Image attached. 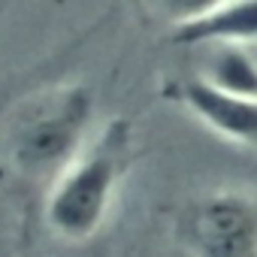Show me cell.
I'll use <instances>...</instances> for the list:
<instances>
[{
    "instance_id": "cell-4",
    "label": "cell",
    "mask_w": 257,
    "mask_h": 257,
    "mask_svg": "<svg viewBox=\"0 0 257 257\" xmlns=\"http://www.w3.org/2000/svg\"><path fill=\"white\" fill-rule=\"evenodd\" d=\"M173 88H176V97L182 100V106L197 121H203L212 134H218L230 143L257 149V100L221 91L212 82H206L203 76L179 79Z\"/></svg>"
},
{
    "instance_id": "cell-1",
    "label": "cell",
    "mask_w": 257,
    "mask_h": 257,
    "mask_svg": "<svg viewBox=\"0 0 257 257\" xmlns=\"http://www.w3.org/2000/svg\"><path fill=\"white\" fill-rule=\"evenodd\" d=\"M127 161V127L115 124L55 179L46 197V224L67 242L91 239L109 218Z\"/></svg>"
},
{
    "instance_id": "cell-3",
    "label": "cell",
    "mask_w": 257,
    "mask_h": 257,
    "mask_svg": "<svg viewBox=\"0 0 257 257\" xmlns=\"http://www.w3.org/2000/svg\"><path fill=\"white\" fill-rule=\"evenodd\" d=\"M179 233L188 257H257V203L233 191L209 194L185 212Z\"/></svg>"
},
{
    "instance_id": "cell-2",
    "label": "cell",
    "mask_w": 257,
    "mask_h": 257,
    "mask_svg": "<svg viewBox=\"0 0 257 257\" xmlns=\"http://www.w3.org/2000/svg\"><path fill=\"white\" fill-rule=\"evenodd\" d=\"M91 121V94L82 88L64 91L55 103L28 118L13 137V161L25 173L64 170L82 155V140Z\"/></svg>"
},
{
    "instance_id": "cell-6",
    "label": "cell",
    "mask_w": 257,
    "mask_h": 257,
    "mask_svg": "<svg viewBox=\"0 0 257 257\" xmlns=\"http://www.w3.org/2000/svg\"><path fill=\"white\" fill-rule=\"evenodd\" d=\"M203 79L221 91L257 100V58L245 46H215Z\"/></svg>"
},
{
    "instance_id": "cell-7",
    "label": "cell",
    "mask_w": 257,
    "mask_h": 257,
    "mask_svg": "<svg viewBox=\"0 0 257 257\" xmlns=\"http://www.w3.org/2000/svg\"><path fill=\"white\" fill-rule=\"evenodd\" d=\"M152 4L164 19H170L179 28V25H188V22H197V19L209 16L212 10L227 4V0H152Z\"/></svg>"
},
{
    "instance_id": "cell-5",
    "label": "cell",
    "mask_w": 257,
    "mask_h": 257,
    "mask_svg": "<svg viewBox=\"0 0 257 257\" xmlns=\"http://www.w3.org/2000/svg\"><path fill=\"white\" fill-rule=\"evenodd\" d=\"M173 40L182 46H248L257 43V0H227L209 16L179 25Z\"/></svg>"
}]
</instances>
